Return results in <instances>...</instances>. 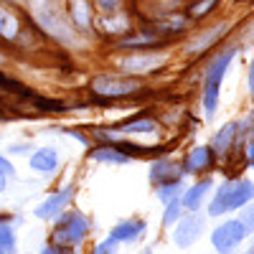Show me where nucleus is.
I'll return each instance as SVG.
<instances>
[{"instance_id":"obj_1","label":"nucleus","mask_w":254,"mask_h":254,"mask_svg":"<svg viewBox=\"0 0 254 254\" xmlns=\"http://www.w3.org/2000/svg\"><path fill=\"white\" fill-rule=\"evenodd\" d=\"M254 201V183L249 178H229L224 181L216 193H211L208 216H226L231 211H239Z\"/></svg>"},{"instance_id":"obj_2","label":"nucleus","mask_w":254,"mask_h":254,"mask_svg":"<svg viewBox=\"0 0 254 254\" xmlns=\"http://www.w3.org/2000/svg\"><path fill=\"white\" fill-rule=\"evenodd\" d=\"M54 234H51V244L69 252L81 247L92 234V219L84 211H64L59 219H54Z\"/></svg>"},{"instance_id":"obj_3","label":"nucleus","mask_w":254,"mask_h":254,"mask_svg":"<svg viewBox=\"0 0 254 254\" xmlns=\"http://www.w3.org/2000/svg\"><path fill=\"white\" fill-rule=\"evenodd\" d=\"M234 56H237V49H226L224 54H219L214 61H211L208 69H206V76H203V112H206L208 120L216 115L219 94H221V81L226 76L229 64L234 61Z\"/></svg>"},{"instance_id":"obj_4","label":"nucleus","mask_w":254,"mask_h":254,"mask_svg":"<svg viewBox=\"0 0 254 254\" xmlns=\"http://www.w3.org/2000/svg\"><path fill=\"white\" fill-rule=\"evenodd\" d=\"M160 135V125L153 117H135L130 122H125L117 130L102 132V137H107L110 142H132V140H158Z\"/></svg>"},{"instance_id":"obj_5","label":"nucleus","mask_w":254,"mask_h":254,"mask_svg":"<svg viewBox=\"0 0 254 254\" xmlns=\"http://www.w3.org/2000/svg\"><path fill=\"white\" fill-rule=\"evenodd\" d=\"M140 89V79L135 76H115V74H102L92 81V92L97 97H104V99H120V97H130Z\"/></svg>"},{"instance_id":"obj_6","label":"nucleus","mask_w":254,"mask_h":254,"mask_svg":"<svg viewBox=\"0 0 254 254\" xmlns=\"http://www.w3.org/2000/svg\"><path fill=\"white\" fill-rule=\"evenodd\" d=\"M74 190L76 186L74 183H66V186H61L56 188L54 193H49L44 201H41L36 208H33V216L41 219V221H51V219H59L64 211H66V206L74 201Z\"/></svg>"},{"instance_id":"obj_7","label":"nucleus","mask_w":254,"mask_h":254,"mask_svg":"<svg viewBox=\"0 0 254 254\" xmlns=\"http://www.w3.org/2000/svg\"><path fill=\"white\" fill-rule=\"evenodd\" d=\"M249 237V231L244 229V224L239 219H229L224 224H219L214 229V234H211V244L219 254H231L244 239Z\"/></svg>"},{"instance_id":"obj_8","label":"nucleus","mask_w":254,"mask_h":254,"mask_svg":"<svg viewBox=\"0 0 254 254\" xmlns=\"http://www.w3.org/2000/svg\"><path fill=\"white\" fill-rule=\"evenodd\" d=\"M203 229H206V216H201V214H183L181 221H178L176 229H173V244H176L178 249L193 247V244L201 239Z\"/></svg>"},{"instance_id":"obj_9","label":"nucleus","mask_w":254,"mask_h":254,"mask_svg":"<svg viewBox=\"0 0 254 254\" xmlns=\"http://www.w3.org/2000/svg\"><path fill=\"white\" fill-rule=\"evenodd\" d=\"M145 231H147V221L140 219V216H130V219H122L112 226L110 239L120 247L122 244H137L145 237Z\"/></svg>"},{"instance_id":"obj_10","label":"nucleus","mask_w":254,"mask_h":254,"mask_svg":"<svg viewBox=\"0 0 254 254\" xmlns=\"http://www.w3.org/2000/svg\"><path fill=\"white\" fill-rule=\"evenodd\" d=\"M165 64V56L163 54H132V56H125L120 61V69L127 74V76H135V74H147V71H155L158 66Z\"/></svg>"},{"instance_id":"obj_11","label":"nucleus","mask_w":254,"mask_h":254,"mask_svg":"<svg viewBox=\"0 0 254 254\" xmlns=\"http://www.w3.org/2000/svg\"><path fill=\"white\" fill-rule=\"evenodd\" d=\"M214 163H216L214 150H211L208 145H198V147H193V150L186 153V158H183L181 165H183V173H186V176H198V173L211 171V168H214Z\"/></svg>"},{"instance_id":"obj_12","label":"nucleus","mask_w":254,"mask_h":254,"mask_svg":"<svg viewBox=\"0 0 254 254\" xmlns=\"http://www.w3.org/2000/svg\"><path fill=\"white\" fill-rule=\"evenodd\" d=\"M244 132H242V122H226L221 130L214 135V140H211V150H214V155L216 158H226L229 153H234V145H237V140L242 137Z\"/></svg>"},{"instance_id":"obj_13","label":"nucleus","mask_w":254,"mask_h":254,"mask_svg":"<svg viewBox=\"0 0 254 254\" xmlns=\"http://www.w3.org/2000/svg\"><path fill=\"white\" fill-rule=\"evenodd\" d=\"M211 190H214V181L211 178H203L193 186H188L183 190V196H181V206L183 211H188V214H198V208L206 203V198L211 196Z\"/></svg>"},{"instance_id":"obj_14","label":"nucleus","mask_w":254,"mask_h":254,"mask_svg":"<svg viewBox=\"0 0 254 254\" xmlns=\"http://www.w3.org/2000/svg\"><path fill=\"white\" fill-rule=\"evenodd\" d=\"M186 173H183V165L176 163L173 158H158L153 165H150V183L158 188L163 183H173V181H181Z\"/></svg>"},{"instance_id":"obj_15","label":"nucleus","mask_w":254,"mask_h":254,"mask_svg":"<svg viewBox=\"0 0 254 254\" xmlns=\"http://www.w3.org/2000/svg\"><path fill=\"white\" fill-rule=\"evenodd\" d=\"M89 158L94 163H104V165H127L132 158L127 155L117 142H107V145H99V147H92Z\"/></svg>"},{"instance_id":"obj_16","label":"nucleus","mask_w":254,"mask_h":254,"mask_svg":"<svg viewBox=\"0 0 254 254\" xmlns=\"http://www.w3.org/2000/svg\"><path fill=\"white\" fill-rule=\"evenodd\" d=\"M31 168L38 176H51L59 168V150L56 147H38V150L31 153Z\"/></svg>"},{"instance_id":"obj_17","label":"nucleus","mask_w":254,"mask_h":254,"mask_svg":"<svg viewBox=\"0 0 254 254\" xmlns=\"http://www.w3.org/2000/svg\"><path fill=\"white\" fill-rule=\"evenodd\" d=\"M18 224H20V219L0 216V254H15L18 252V237H15Z\"/></svg>"},{"instance_id":"obj_18","label":"nucleus","mask_w":254,"mask_h":254,"mask_svg":"<svg viewBox=\"0 0 254 254\" xmlns=\"http://www.w3.org/2000/svg\"><path fill=\"white\" fill-rule=\"evenodd\" d=\"M36 18H38V23L44 26V31H49V33L56 36V38H66V41H69V28L64 26V20H61L51 8H38V10H36Z\"/></svg>"},{"instance_id":"obj_19","label":"nucleus","mask_w":254,"mask_h":254,"mask_svg":"<svg viewBox=\"0 0 254 254\" xmlns=\"http://www.w3.org/2000/svg\"><path fill=\"white\" fill-rule=\"evenodd\" d=\"M224 36V26H216V28H208L206 33H198L193 41L188 44V54H201V51H206V49H211L216 44V41Z\"/></svg>"},{"instance_id":"obj_20","label":"nucleus","mask_w":254,"mask_h":254,"mask_svg":"<svg viewBox=\"0 0 254 254\" xmlns=\"http://www.w3.org/2000/svg\"><path fill=\"white\" fill-rule=\"evenodd\" d=\"M18 31H20V23H18V18L0 5V38H5V41H13L18 38Z\"/></svg>"},{"instance_id":"obj_21","label":"nucleus","mask_w":254,"mask_h":254,"mask_svg":"<svg viewBox=\"0 0 254 254\" xmlns=\"http://www.w3.org/2000/svg\"><path fill=\"white\" fill-rule=\"evenodd\" d=\"M183 190H186V186H183V178H181V181H173V183L158 186L155 188V196H158L160 203H171V201H178L183 196Z\"/></svg>"},{"instance_id":"obj_22","label":"nucleus","mask_w":254,"mask_h":254,"mask_svg":"<svg viewBox=\"0 0 254 254\" xmlns=\"http://www.w3.org/2000/svg\"><path fill=\"white\" fill-rule=\"evenodd\" d=\"M99 28H102L104 33H127V18H125V13L102 15Z\"/></svg>"},{"instance_id":"obj_23","label":"nucleus","mask_w":254,"mask_h":254,"mask_svg":"<svg viewBox=\"0 0 254 254\" xmlns=\"http://www.w3.org/2000/svg\"><path fill=\"white\" fill-rule=\"evenodd\" d=\"M71 18H74V23L79 28H87L89 26V5H87V0H71Z\"/></svg>"},{"instance_id":"obj_24","label":"nucleus","mask_w":254,"mask_h":254,"mask_svg":"<svg viewBox=\"0 0 254 254\" xmlns=\"http://www.w3.org/2000/svg\"><path fill=\"white\" fill-rule=\"evenodd\" d=\"M186 214L183 206H181V198L178 201H171V203H165V211H163V226H173L181 221V216Z\"/></svg>"},{"instance_id":"obj_25","label":"nucleus","mask_w":254,"mask_h":254,"mask_svg":"<svg viewBox=\"0 0 254 254\" xmlns=\"http://www.w3.org/2000/svg\"><path fill=\"white\" fill-rule=\"evenodd\" d=\"M153 44H158V36H153V33H140V36H132V38L122 41V46H127V49H132V46H153Z\"/></svg>"},{"instance_id":"obj_26","label":"nucleus","mask_w":254,"mask_h":254,"mask_svg":"<svg viewBox=\"0 0 254 254\" xmlns=\"http://www.w3.org/2000/svg\"><path fill=\"white\" fill-rule=\"evenodd\" d=\"M242 214H239V221L244 224V229L249 231V237L254 234V203H247L244 208H239Z\"/></svg>"},{"instance_id":"obj_27","label":"nucleus","mask_w":254,"mask_h":254,"mask_svg":"<svg viewBox=\"0 0 254 254\" xmlns=\"http://www.w3.org/2000/svg\"><path fill=\"white\" fill-rule=\"evenodd\" d=\"M117 252H120V244H115V242L107 237L104 242H99V244H97V247H94L89 254H117Z\"/></svg>"},{"instance_id":"obj_28","label":"nucleus","mask_w":254,"mask_h":254,"mask_svg":"<svg viewBox=\"0 0 254 254\" xmlns=\"http://www.w3.org/2000/svg\"><path fill=\"white\" fill-rule=\"evenodd\" d=\"M216 3H219V0H201V3L190 5V15H193V18H201V15L211 13V8H214Z\"/></svg>"},{"instance_id":"obj_29","label":"nucleus","mask_w":254,"mask_h":254,"mask_svg":"<svg viewBox=\"0 0 254 254\" xmlns=\"http://www.w3.org/2000/svg\"><path fill=\"white\" fill-rule=\"evenodd\" d=\"M97 8H99L104 15H112V13H117V8H120V0H97Z\"/></svg>"},{"instance_id":"obj_30","label":"nucleus","mask_w":254,"mask_h":254,"mask_svg":"<svg viewBox=\"0 0 254 254\" xmlns=\"http://www.w3.org/2000/svg\"><path fill=\"white\" fill-rule=\"evenodd\" d=\"M0 173H3L8 181H13V178H15V168H13V163H10L5 155H0Z\"/></svg>"},{"instance_id":"obj_31","label":"nucleus","mask_w":254,"mask_h":254,"mask_svg":"<svg viewBox=\"0 0 254 254\" xmlns=\"http://www.w3.org/2000/svg\"><path fill=\"white\" fill-rule=\"evenodd\" d=\"M244 158H247V165H254V130H252V137L244 147Z\"/></svg>"},{"instance_id":"obj_32","label":"nucleus","mask_w":254,"mask_h":254,"mask_svg":"<svg viewBox=\"0 0 254 254\" xmlns=\"http://www.w3.org/2000/svg\"><path fill=\"white\" fill-rule=\"evenodd\" d=\"M36 104L41 110H61V104L59 102H51V99H36Z\"/></svg>"},{"instance_id":"obj_33","label":"nucleus","mask_w":254,"mask_h":254,"mask_svg":"<svg viewBox=\"0 0 254 254\" xmlns=\"http://www.w3.org/2000/svg\"><path fill=\"white\" fill-rule=\"evenodd\" d=\"M36 254H69V252H64V249H59V247L49 244V247H44V249H38Z\"/></svg>"},{"instance_id":"obj_34","label":"nucleus","mask_w":254,"mask_h":254,"mask_svg":"<svg viewBox=\"0 0 254 254\" xmlns=\"http://www.w3.org/2000/svg\"><path fill=\"white\" fill-rule=\"evenodd\" d=\"M249 92H252V99H254V59H252V66H249Z\"/></svg>"},{"instance_id":"obj_35","label":"nucleus","mask_w":254,"mask_h":254,"mask_svg":"<svg viewBox=\"0 0 254 254\" xmlns=\"http://www.w3.org/2000/svg\"><path fill=\"white\" fill-rule=\"evenodd\" d=\"M8 183H10V181H8V178H5L3 173H0V193H3V190L8 188Z\"/></svg>"},{"instance_id":"obj_36","label":"nucleus","mask_w":254,"mask_h":254,"mask_svg":"<svg viewBox=\"0 0 254 254\" xmlns=\"http://www.w3.org/2000/svg\"><path fill=\"white\" fill-rule=\"evenodd\" d=\"M140 254H153V249H142Z\"/></svg>"},{"instance_id":"obj_37","label":"nucleus","mask_w":254,"mask_h":254,"mask_svg":"<svg viewBox=\"0 0 254 254\" xmlns=\"http://www.w3.org/2000/svg\"><path fill=\"white\" fill-rule=\"evenodd\" d=\"M0 64H3V54H0Z\"/></svg>"}]
</instances>
